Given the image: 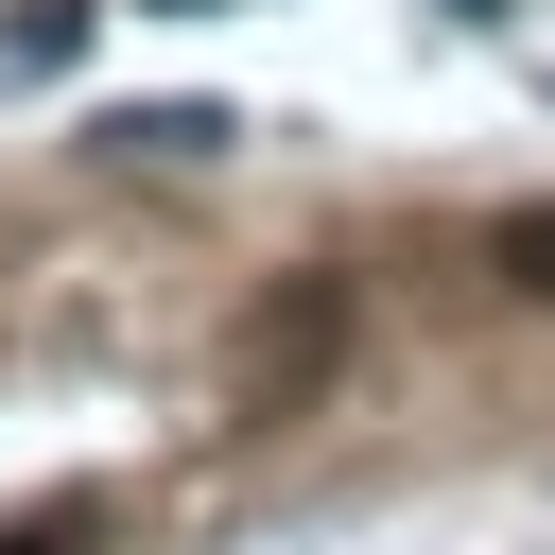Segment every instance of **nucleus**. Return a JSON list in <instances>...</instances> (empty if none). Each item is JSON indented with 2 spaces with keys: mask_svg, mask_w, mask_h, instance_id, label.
Segmentation results:
<instances>
[{
  "mask_svg": "<svg viewBox=\"0 0 555 555\" xmlns=\"http://www.w3.org/2000/svg\"><path fill=\"white\" fill-rule=\"evenodd\" d=\"M312 382H330V278H295V295L225 347V416H295Z\"/></svg>",
  "mask_w": 555,
  "mask_h": 555,
  "instance_id": "obj_1",
  "label": "nucleus"
},
{
  "mask_svg": "<svg viewBox=\"0 0 555 555\" xmlns=\"http://www.w3.org/2000/svg\"><path fill=\"white\" fill-rule=\"evenodd\" d=\"M87 35H104V0H0V69H17V87H69Z\"/></svg>",
  "mask_w": 555,
  "mask_h": 555,
  "instance_id": "obj_2",
  "label": "nucleus"
},
{
  "mask_svg": "<svg viewBox=\"0 0 555 555\" xmlns=\"http://www.w3.org/2000/svg\"><path fill=\"white\" fill-rule=\"evenodd\" d=\"M87 139H104V156H225L243 121H225V104H121V121H87Z\"/></svg>",
  "mask_w": 555,
  "mask_h": 555,
  "instance_id": "obj_3",
  "label": "nucleus"
},
{
  "mask_svg": "<svg viewBox=\"0 0 555 555\" xmlns=\"http://www.w3.org/2000/svg\"><path fill=\"white\" fill-rule=\"evenodd\" d=\"M486 260H503L520 295H555V208H503V225H486Z\"/></svg>",
  "mask_w": 555,
  "mask_h": 555,
  "instance_id": "obj_4",
  "label": "nucleus"
},
{
  "mask_svg": "<svg viewBox=\"0 0 555 555\" xmlns=\"http://www.w3.org/2000/svg\"><path fill=\"white\" fill-rule=\"evenodd\" d=\"M434 17H451V35H486V17H503V0H434Z\"/></svg>",
  "mask_w": 555,
  "mask_h": 555,
  "instance_id": "obj_5",
  "label": "nucleus"
},
{
  "mask_svg": "<svg viewBox=\"0 0 555 555\" xmlns=\"http://www.w3.org/2000/svg\"><path fill=\"white\" fill-rule=\"evenodd\" d=\"M0 555H69V538H52V520H35V538H0Z\"/></svg>",
  "mask_w": 555,
  "mask_h": 555,
  "instance_id": "obj_6",
  "label": "nucleus"
},
{
  "mask_svg": "<svg viewBox=\"0 0 555 555\" xmlns=\"http://www.w3.org/2000/svg\"><path fill=\"white\" fill-rule=\"evenodd\" d=\"M139 17H225V0H139Z\"/></svg>",
  "mask_w": 555,
  "mask_h": 555,
  "instance_id": "obj_7",
  "label": "nucleus"
}]
</instances>
